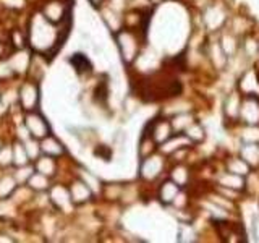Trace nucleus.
<instances>
[{"mask_svg": "<svg viewBox=\"0 0 259 243\" xmlns=\"http://www.w3.org/2000/svg\"><path fill=\"white\" fill-rule=\"evenodd\" d=\"M40 101V89L34 81H24L18 91V102L24 112H31L37 109Z\"/></svg>", "mask_w": 259, "mask_h": 243, "instance_id": "nucleus-2", "label": "nucleus"}, {"mask_svg": "<svg viewBox=\"0 0 259 243\" xmlns=\"http://www.w3.org/2000/svg\"><path fill=\"white\" fill-rule=\"evenodd\" d=\"M23 125L28 128V132L36 140H42V138L51 135V127H49L47 120L37 113L36 110L26 112L23 117Z\"/></svg>", "mask_w": 259, "mask_h": 243, "instance_id": "nucleus-3", "label": "nucleus"}, {"mask_svg": "<svg viewBox=\"0 0 259 243\" xmlns=\"http://www.w3.org/2000/svg\"><path fill=\"white\" fill-rule=\"evenodd\" d=\"M49 178H51V177H47V175L40 174V172H34L29 177L26 186H29L31 191H37V193L47 191L49 188H51V182H49Z\"/></svg>", "mask_w": 259, "mask_h": 243, "instance_id": "nucleus-11", "label": "nucleus"}, {"mask_svg": "<svg viewBox=\"0 0 259 243\" xmlns=\"http://www.w3.org/2000/svg\"><path fill=\"white\" fill-rule=\"evenodd\" d=\"M26 164H31V157H29L26 148H24V143L21 140H18L13 143V166L21 167Z\"/></svg>", "mask_w": 259, "mask_h": 243, "instance_id": "nucleus-12", "label": "nucleus"}, {"mask_svg": "<svg viewBox=\"0 0 259 243\" xmlns=\"http://www.w3.org/2000/svg\"><path fill=\"white\" fill-rule=\"evenodd\" d=\"M40 13H42L51 23L59 24L63 21L65 16H67V5L60 2V0H49V2L44 4Z\"/></svg>", "mask_w": 259, "mask_h": 243, "instance_id": "nucleus-5", "label": "nucleus"}, {"mask_svg": "<svg viewBox=\"0 0 259 243\" xmlns=\"http://www.w3.org/2000/svg\"><path fill=\"white\" fill-rule=\"evenodd\" d=\"M49 196H51V201L54 202L55 208H59L62 211L65 209H70L71 208V194H70V190L65 188V186L62 185H55L51 188V191H49Z\"/></svg>", "mask_w": 259, "mask_h": 243, "instance_id": "nucleus-6", "label": "nucleus"}, {"mask_svg": "<svg viewBox=\"0 0 259 243\" xmlns=\"http://www.w3.org/2000/svg\"><path fill=\"white\" fill-rule=\"evenodd\" d=\"M36 172V169H34V164H26V166H21V167H16V172L13 174L15 175V178L18 180V183L20 185H23V183H28V180H29V177Z\"/></svg>", "mask_w": 259, "mask_h": 243, "instance_id": "nucleus-14", "label": "nucleus"}, {"mask_svg": "<svg viewBox=\"0 0 259 243\" xmlns=\"http://www.w3.org/2000/svg\"><path fill=\"white\" fill-rule=\"evenodd\" d=\"M28 43L32 51L40 54L51 52L59 43V29L55 23H51L42 13H36L28 26Z\"/></svg>", "mask_w": 259, "mask_h": 243, "instance_id": "nucleus-1", "label": "nucleus"}, {"mask_svg": "<svg viewBox=\"0 0 259 243\" xmlns=\"http://www.w3.org/2000/svg\"><path fill=\"white\" fill-rule=\"evenodd\" d=\"M13 166V144H4L0 149V167Z\"/></svg>", "mask_w": 259, "mask_h": 243, "instance_id": "nucleus-15", "label": "nucleus"}, {"mask_svg": "<svg viewBox=\"0 0 259 243\" xmlns=\"http://www.w3.org/2000/svg\"><path fill=\"white\" fill-rule=\"evenodd\" d=\"M5 54V47H4V43L0 40V59H2V55Z\"/></svg>", "mask_w": 259, "mask_h": 243, "instance_id": "nucleus-22", "label": "nucleus"}, {"mask_svg": "<svg viewBox=\"0 0 259 243\" xmlns=\"http://www.w3.org/2000/svg\"><path fill=\"white\" fill-rule=\"evenodd\" d=\"M4 4L10 8H21L24 5V0H4Z\"/></svg>", "mask_w": 259, "mask_h": 243, "instance_id": "nucleus-20", "label": "nucleus"}, {"mask_svg": "<svg viewBox=\"0 0 259 243\" xmlns=\"http://www.w3.org/2000/svg\"><path fill=\"white\" fill-rule=\"evenodd\" d=\"M91 2H93L94 5H99V4L102 2V0H91Z\"/></svg>", "mask_w": 259, "mask_h": 243, "instance_id": "nucleus-23", "label": "nucleus"}, {"mask_svg": "<svg viewBox=\"0 0 259 243\" xmlns=\"http://www.w3.org/2000/svg\"><path fill=\"white\" fill-rule=\"evenodd\" d=\"M0 241L12 243V241H13V238H10V237H8V235H5V233H0Z\"/></svg>", "mask_w": 259, "mask_h": 243, "instance_id": "nucleus-21", "label": "nucleus"}, {"mask_svg": "<svg viewBox=\"0 0 259 243\" xmlns=\"http://www.w3.org/2000/svg\"><path fill=\"white\" fill-rule=\"evenodd\" d=\"M15 76V71L10 67L8 59H0V81H7Z\"/></svg>", "mask_w": 259, "mask_h": 243, "instance_id": "nucleus-18", "label": "nucleus"}, {"mask_svg": "<svg viewBox=\"0 0 259 243\" xmlns=\"http://www.w3.org/2000/svg\"><path fill=\"white\" fill-rule=\"evenodd\" d=\"M34 169H36V172H40L47 177H54L57 172V162L52 156L44 154V156H39L34 160Z\"/></svg>", "mask_w": 259, "mask_h": 243, "instance_id": "nucleus-9", "label": "nucleus"}, {"mask_svg": "<svg viewBox=\"0 0 259 243\" xmlns=\"http://www.w3.org/2000/svg\"><path fill=\"white\" fill-rule=\"evenodd\" d=\"M70 194H71L73 202H78V205H81V202H86L89 198H91L93 190L89 188V186L83 180H81V182L71 183V186H70Z\"/></svg>", "mask_w": 259, "mask_h": 243, "instance_id": "nucleus-8", "label": "nucleus"}, {"mask_svg": "<svg viewBox=\"0 0 259 243\" xmlns=\"http://www.w3.org/2000/svg\"><path fill=\"white\" fill-rule=\"evenodd\" d=\"M71 63L78 71H89V68H91V63H89V60L83 54H75V57L71 59Z\"/></svg>", "mask_w": 259, "mask_h": 243, "instance_id": "nucleus-17", "label": "nucleus"}, {"mask_svg": "<svg viewBox=\"0 0 259 243\" xmlns=\"http://www.w3.org/2000/svg\"><path fill=\"white\" fill-rule=\"evenodd\" d=\"M81 175H83V182L89 186L91 190H99V182H97V178L89 175L86 170H81Z\"/></svg>", "mask_w": 259, "mask_h": 243, "instance_id": "nucleus-19", "label": "nucleus"}, {"mask_svg": "<svg viewBox=\"0 0 259 243\" xmlns=\"http://www.w3.org/2000/svg\"><path fill=\"white\" fill-rule=\"evenodd\" d=\"M18 180L15 175H4L0 177V199H7L13 196V193L18 190Z\"/></svg>", "mask_w": 259, "mask_h": 243, "instance_id": "nucleus-10", "label": "nucleus"}, {"mask_svg": "<svg viewBox=\"0 0 259 243\" xmlns=\"http://www.w3.org/2000/svg\"><path fill=\"white\" fill-rule=\"evenodd\" d=\"M2 146H4V144H2V140H0V149H2Z\"/></svg>", "mask_w": 259, "mask_h": 243, "instance_id": "nucleus-24", "label": "nucleus"}, {"mask_svg": "<svg viewBox=\"0 0 259 243\" xmlns=\"http://www.w3.org/2000/svg\"><path fill=\"white\" fill-rule=\"evenodd\" d=\"M8 62H10V67L13 68L15 75H24L26 71H29L31 67V52L26 47L16 49L12 55H8Z\"/></svg>", "mask_w": 259, "mask_h": 243, "instance_id": "nucleus-4", "label": "nucleus"}, {"mask_svg": "<svg viewBox=\"0 0 259 243\" xmlns=\"http://www.w3.org/2000/svg\"><path fill=\"white\" fill-rule=\"evenodd\" d=\"M40 149H42V154H47V156H52V157H60L65 154L63 144L51 135L40 140Z\"/></svg>", "mask_w": 259, "mask_h": 243, "instance_id": "nucleus-7", "label": "nucleus"}, {"mask_svg": "<svg viewBox=\"0 0 259 243\" xmlns=\"http://www.w3.org/2000/svg\"><path fill=\"white\" fill-rule=\"evenodd\" d=\"M162 188H165V190H160V198L164 199L165 202L172 201L174 196H177V193H178V185H175L174 182L164 183V186H162Z\"/></svg>", "mask_w": 259, "mask_h": 243, "instance_id": "nucleus-16", "label": "nucleus"}, {"mask_svg": "<svg viewBox=\"0 0 259 243\" xmlns=\"http://www.w3.org/2000/svg\"><path fill=\"white\" fill-rule=\"evenodd\" d=\"M23 143H24V148H26L31 160H36L40 156V152H42V149H40V140H36V138L29 136L28 140H24Z\"/></svg>", "mask_w": 259, "mask_h": 243, "instance_id": "nucleus-13", "label": "nucleus"}]
</instances>
